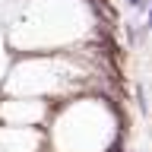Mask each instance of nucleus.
Segmentation results:
<instances>
[{
  "mask_svg": "<svg viewBox=\"0 0 152 152\" xmlns=\"http://www.w3.org/2000/svg\"><path fill=\"white\" fill-rule=\"evenodd\" d=\"M127 7H130V10H142V13H149V0H127Z\"/></svg>",
  "mask_w": 152,
  "mask_h": 152,
  "instance_id": "f257e3e1",
  "label": "nucleus"
},
{
  "mask_svg": "<svg viewBox=\"0 0 152 152\" xmlns=\"http://www.w3.org/2000/svg\"><path fill=\"white\" fill-rule=\"evenodd\" d=\"M146 28H152V10H149V26H146Z\"/></svg>",
  "mask_w": 152,
  "mask_h": 152,
  "instance_id": "f03ea898",
  "label": "nucleus"
}]
</instances>
